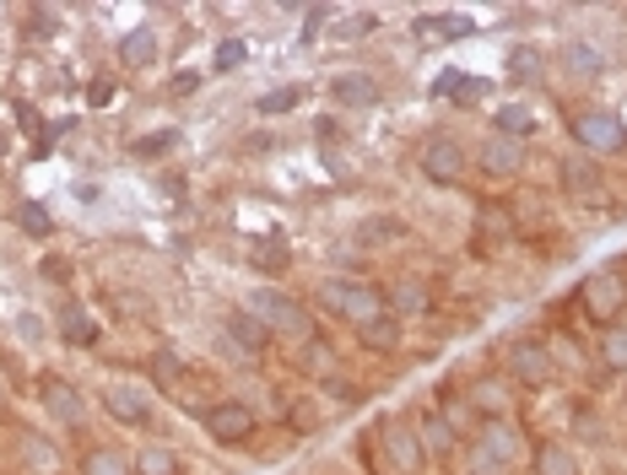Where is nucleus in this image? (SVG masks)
<instances>
[{"instance_id":"obj_49","label":"nucleus","mask_w":627,"mask_h":475,"mask_svg":"<svg viewBox=\"0 0 627 475\" xmlns=\"http://www.w3.org/2000/svg\"><path fill=\"white\" fill-rule=\"evenodd\" d=\"M623 395H627V373H623Z\"/></svg>"},{"instance_id":"obj_41","label":"nucleus","mask_w":627,"mask_h":475,"mask_svg":"<svg viewBox=\"0 0 627 475\" xmlns=\"http://www.w3.org/2000/svg\"><path fill=\"white\" fill-rule=\"evenodd\" d=\"M39 276L49 281V286H54V281L65 286V281H71V260H65V254H49V260L39 265Z\"/></svg>"},{"instance_id":"obj_46","label":"nucleus","mask_w":627,"mask_h":475,"mask_svg":"<svg viewBox=\"0 0 627 475\" xmlns=\"http://www.w3.org/2000/svg\"><path fill=\"white\" fill-rule=\"evenodd\" d=\"M109 98H114V81H92V87H87V103H92V109L109 103Z\"/></svg>"},{"instance_id":"obj_21","label":"nucleus","mask_w":627,"mask_h":475,"mask_svg":"<svg viewBox=\"0 0 627 475\" xmlns=\"http://www.w3.org/2000/svg\"><path fill=\"white\" fill-rule=\"evenodd\" d=\"M530 471L536 475H585V465H579V448H574V443L546 437L542 448L530 454Z\"/></svg>"},{"instance_id":"obj_13","label":"nucleus","mask_w":627,"mask_h":475,"mask_svg":"<svg viewBox=\"0 0 627 475\" xmlns=\"http://www.w3.org/2000/svg\"><path fill=\"white\" fill-rule=\"evenodd\" d=\"M39 395H43V411H49V416H54L60 427H82L87 400H82V390H77L71 378H54V373H43Z\"/></svg>"},{"instance_id":"obj_38","label":"nucleus","mask_w":627,"mask_h":475,"mask_svg":"<svg viewBox=\"0 0 627 475\" xmlns=\"http://www.w3.org/2000/svg\"><path fill=\"white\" fill-rule=\"evenodd\" d=\"M28 33H33V39H54V33H60V11L33 6V11H28Z\"/></svg>"},{"instance_id":"obj_35","label":"nucleus","mask_w":627,"mask_h":475,"mask_svg":"<svg viewBox=\"0 0 627 475\" xmlns=\"http://www.w3.org/2000/svg\"><path fill=\"white\" fill-rule=\"evenodd\" d=\"M508 77H514V81H536V77H542V49H525V43H519V49H508Z\"/></svg>"},{"instance_id":"obj_47","label":"nucleus","mask_w":627,"mask_h":475,"mask_svg":"<svg viewBox=\"0 0 627 475\" xmlns=\"http://www.w3.org/2000/svg\"><path fill=\"white\" fill-rule=\"evenodd\" d=\"M6 146H11V135H6V130H0V152H6Z\"/></svg>"},{"instance_id":"obj_9","label":"nucleus","mask_w":627,"mask_h":475,"mask_svg":"<svg viewBox=\"0 0 627 475\" xmlns=\"http://www.w3.org/2000/svg\"><path fill=\"white\" fill-rule=\"evenodd\" d=\"M579 309H585V319L595 324V330H611V324L623 319V309H627V281L611 276V271L589 276L585 286H579Z\"/></svg>"},{"instance_id":"obj_32","label":"nucleus","mask_w":627,"mask_h":475,"mask_svg":"<svg viewBox=\"0 0 627 475\" xmlns=\"http://www.w3.org/2000/svg\"><path fill=\"white\" fill-rule=\"evenodd\" d=\"M250 265H254V271H271V276H276V271H287V265H293V249H287L282 238H271V243L260 238V243H250Z\"/></svg>"},{"instance_id":"obj_43","label":"nucleus","mask_w":627,"mask_h":475,"mask_svg":"<svg viewBox=\"0 0 627 475\" xmlns=\"http://www.w3.org/2000/svg\"><path fill=\"white\" fill-rule=\"evenodd\" d=\"M17 341L39 346V341H43V319L39 314H17Z\"/></svg>"},{"instance_id":"obj_48","label":"nucleus","mask_w":627,"mask_h":475,"mask_svg":"<svg viewBox=\"0 0 627 475\" xmlns=\"http://www.w3.org/2000/svg\"><path fill=\"white\" fill-rule=\"evenodd\" d=\"M0 405H6V384H0Z\"/></svg>"},{"instance_id":"obj_37","label":"nucleus","mask_w":627,"mask_h":475,"mask_svg":"<svg viewBox=\"0 0 627 475\" xmlns=\"http://www.w3.org/2000/svg\"><path fill=\"white\" fill-rule=\"evenodd\" d=\"M250 60V43L244 39H227V43H216V54H211V71H239Z\"/></svg>"},{"instance_id":"obj_40","label":"nucleus","mask_w":627,"mask_h":475,"mask_svg":"<svg viewBox=\"0 0 627 475\" xmlns=\"http://www.w3.org/2000/svg\"><path fill=\"white\" fill-rule=\"evenodd\" d=\"M146 367H152V378H158V384H173V373H179V356L168 352H152V362H146Z\"/></svg>"},{"instance_id":"obj_33","label":"nucleus","mask_w":627,"mask_h":475,"mask_svg":"<svg viewBox=\"0 0 627 475\" xmlns=\"http://www.w3.org/2000/svg\"><path fill=\"white\" fill-rule=\"evenodd\" d=\"M600 362L627 373V319H617L611 330H600Z\"/></svg>"},{"instance_id":"obj_28","label":"nucleus","mask_w":627,"mask_h":475,"mask_svg":"<svg viewBox=\"0 0 627 475\" xmlns=\"http://www.w3.org/2000/svg\"><path fill=\"white\" fill-rule=\"evenodd\" d=\"M378 33V11L374 6H357V11H346L341 22L331 28V39L335 43H363V39H374Z\"/></svg>"},{"instance_id":"obj_44","label":"nucleus","mask_w":627,"mask_h":475,"mask_svg":"<svg viewBox=\"0 0 627 475\" xmlns=\"http://www.w3.org/2000/svg\"><path fill=\"white\" fill-rule=\"evenodd\" d=\"M461 81H465V71H444V77H433L427 92H433V98H455V92H461Z\"/></svg>"},{"instance_id":"obj_18","label":"nucleus","mask_w":627,"mask_h":475,"mask_svg":"<svg viewBox=\"0 0 627 475\" xmlns=\"http://www.w3.org/2000/svg\"><path fill=\"white\" fill-rule=\"evenodd\" d=\"M384 309H390L395 319H417V314L433 309V292H427L417 276H401L395 286H384Z\"/></svg>"},{"instance_id":"obj_34","label":"nucleus","mask_w":627,"mask_h":475,"mask_svg":"<svg viewBox=\"0 0 627 475\" xmlns=\"http://www.w3.org/2000/svg\"><path fill=\"white\" fill-rule=\"evenodd\" d=\"M297 362H303V373H320V378H331V373H335L331 341H320V335H314V341H303V346H297Z\"/></svg>"},{"instance_id":"obj_2","label":"nucleus","mask_w":627,"mask_h":475,"mask_svg":"<svg viewBox=\"0 0 627 475\" xmlns=\"http://www.w3.org/2000/svg\"><path fill=\"white\" fill-rule=\"evenodd\" d=\"M314 303H320V309H331L335 319H346L352 330L384 314V292H378L374 281H357V276H331V281H320Z\"/></svg>"},{"instance_id":"obj_31","label":"nucleus","mask_w":627,"mask_h":475,"mask_svg":"<svg viewBox=\"0 0 627 475\" xmlns=\"http://www.w3.org/2000/svg\"><path fill=\"white\" fill-rule=\"evenodd\" d=\"M11 222H17L28 238H54V216H49V205H43V200H17Z\"/></svg>"},{"instance_id":"obj_26","label":"nucleus","mask_w":627,"mask_h":475,"mask_svg":"<svg viewBox=\"0 0 627 475\" xmlns=\"http://www.w3.org/2000/svg\"><path fill=\"white\" fill-rule=\"evenodd\" d=\"M130 465H135V475H184V454L168 443H141L130 454Z\"/></svg>"},{"instance_id":"obj_19","label":"nucleus","mask_w":627,"mask_h":475,"mask_svg":"<svg viewBox=\"0 0 627 475\" xmlns=\"http://www.w3.org/2000/svg\"><path fill=\"white\" fill-rule=\"evenodd\" d=\"M476 33V22L465 17V11H427V17H417V39L422 43H455V39H471Z\"/></svg>"},{"instance_id":"obj_30","label":"nucleus","mask_w":627,"mask_h":475,"mask_svg":"<svg viewBox=\"0 0 627 475\" xmlns=\"http://www.w3.org/2000/svg\"><path fill=\"white\" fill-rule=\"evenodd\" d=\"M179 141H184V135H179L173 124H163V130H146V135H135V141H130V158L158 162V158H168V152H173Z\"/></svg>"},{"instance_id":"obj_50","label":"nucleus","mask_w":627,"mask_h":475,"mask_svg":"<svg viewBox=\"0 0 627 475\" xmlns=\"http://www.w3.org/2000/svg\"><path fill=\"white\" fill-rule=\"evenodd\" d=\"M465 475H471V471H465Z\"/></svg>"},{"instance_id":"obj_42","label":"nucleus","mask_w":627,"mask_h":475,"mask_svg":"<svg viewBox=\"0 0 627 475\" xmlns=\"http://www.w3.org/2000/svg\"><path fill=\"white\" fill-rule=\"evenodd\" d=\"M482 98H487V81H471V77H465L461 92H455L449 103H455V109H471V103H482Z\"/></svg>"},{"instance_id":"obj_16","label":"nucleus","mask_w":627,"mask_h":475,"mask_svg":"<svg viewBox=\"0 0 627 475\" xmlns=\"http://www.w3.org/2000/svg\"><path fill=\"white\" fill-rule=\"evenodd\" d=\"M158 60H163V39H158L152 22L130 28L125 39H120V65H130V71H152Z\"/></svg>"},{"instance_id":"obj_7","label":"nucleus","mask_w":627,"mask_h":475,"mask_svg":"<svg viewBox=\"0 0 627 475\" xmlns=\"http://www.w3.org/2000/svg\"><path fill=\"white\" fill-rule=\"evenodd\" d=\"M378 459H384V471L395 475H417L427 465V454H422V437L412 422H378Z\"/></svg>"},{"instance_id":"obj_36","label":"nucleus","mask_w":627,"mask_h":475,"mask_svg":"<svg viewBox=\"0 0 627 475\" xmlns=\"http://www.w3.org/2000/svg\"><path fill=\"white\" fill-rule=\"evenodd\" d=\"M476 228H482V233H498V238H519L514 216H508L503 205H482V211H476Z\"/></svg>"},{"instance_id":"obj_6","label":"nucleus","mask_w":627,"mask_h":475,"mask_svg":"<svg viewBox=\"0 0 627 475\" xmlns=\"http://www.w3.org/2000/svg\"><path fill=\"white\" fill-rule=\"evenodd\" d=\"M417 162H422V173H427L433 184H461L465 168H471V152H465L461 135H449V130H433V135L422 141Z\"/></svg>"},{"instance_id":"obj_10","label":"nucleus","mask_w":627,"mask_h":475,"mask_svg":"<svg viewBox=\"0 0 627 475\" xmlns=\"http://www.w3.org/2000/svg\"><path fill=\"white\" fill-rule=\"evenodd\" d=\"M201 427L211 433V443H250L260 416H254L244 400H216V405L201 411Z\"/></svg>"},{"instance_id":"obj_12","label":"nucleus","mask_w":627,"mask_h":475,"mask_svg":"<svg viewBox=\"0 0 627 475\" xmlns=\"http://www.w3.org/2000/svg\"><path fill=\"white\" fill-rule=\"evenodd\" d=\"M476 168H482L487 179H498V184L519 179V173H525V141H508V135H487V141L476 146Z\"/></svg>"},{"instance_id":"obj_1","label":"nucleus","mask_w":627,"mask_h":475,"mask_svg":"<svg viewBox=\"0 0 627 475\" xmlns=\"http://www.w3.org/2000/svg\"><path fill=\"white\" fill-rule=\"evenodd\" d=\"M568 135H574V146L595 162L627 152V119L617 114V109H606V103H589L579 114L568 109Z\"/></svg>"},{"instance_id":"obj_15","label":"nucleus","mask_w":627,"mask_h":475,"mask_svg":"<svg viewBox=\"0 0 627 475\" xmlns=\"http://www.w3.org/2000/svg\"><path fill=\"white\" fill-rule=\"evenodd\" d=\"M331 98L335 109H378L384 87L374 71H341V77H331Z\"/></svg>"},{"instance_id":"obj_17","label":"nucleus","mask_w":627,"mask_h":475,"mask_svg":"<svg viewBox=\"0 0 627 475\" xmlns=\"http://www.w3.org/2000/svg\"><path fill=\"white\" fill-rule=\"evenodd\" d=\"M606 65H611V54L589 39H574L568 49H563V71H568V81H600L606 77Z\"/></svg>"},{"instance_id":"obj_22","label":"nucleus","mask_w":627,"mask_h":475,"mask_svg":"<svg viewBox=\"0 0 627 475\" xmlns=\"http://www.w3.org/2000/svg\"><path fill=\"white\" fill-rule=\"evenodd\" d=\"M227 341H233L244 356H260L265 346H271V330H265L250 309H227Z\"/></svg>"},{"instance_id":"obj_3","label":"nucleus","mask_w":627,"mask_h":475,"mask_svg":"<svg viewBox=\"0 0 627 475\" xmlns=\"http://www.w3.org/2000/svg\"><path fill=\"white\" fill-rule=\"evenodd\" d=\"M244 309H250L271 335H293V341H309V335H314L309 303H297V297H287V292H276V286H254L250 297H244Z\"/></svg>"},{"instance_id":"obj_24","label":"nucleus","mask_w":627,"mask_h":475,"mask_svg":"<svg viewBox=\"0 0 627 475\" xmlns=\"http://www.w3.org/2000/svg\"><path fill=\"white\" fill-rule=\"evenodd\" d=\"M54 324H60V335H65L71 346H98V341H103V324H92V314H87L82 303H60Z\"/></svg>"},{"instance_id":"obj_29","label":"nucleus","mask_w":627,"mask_h":475,"mask_svg":"<svg viewBox=\"0 0 627 475\" xmlns=\"http://www.w3.org/2000/svg\"><path fill=\"white\" fill-rule=\"evenodd\" d=\"M82 475H135L125 448H109V443H98V448H87L82 454Z\"/></svg>"},{"instance_id":"obj_45","label":"nucleus","mask_w":627,"mask_h":475,"mask_svg":"<svg viewBox=\"0 0 627 475\" xmlns=\"http://www.w3.org/2000/svg\"><path fill=\"white\" fill-rule=\"evenodd\" d=\"M244 152H250V158H265V152H276V135H265V130H260V135H244Z\"/></svg>"},{"instance_id":"obj_5","label":"nucleus","mask_w":627,"mask_h":475,"mask_svg":"<svg viewBox=\"0 0 627 475\" xmlns=\"http://www.w3.org/2000/svg\"><path fill=\"white\" fill-rule=\"evenodd\" d=\"M98 405L109 411V422H114V427H130V433H141V427H152V422H158V405H152V395H146L141 384H130V378L103 384V390H98Z\"/></svg>"},{"instance_id":"obj_27","label":"nucleus","mask_w":627,"mask_h":475,"mask_svg":"<svg viewBox=\"0 0 627 475\" xmlns=\"http://www.w3.org/2000/svg\"><path fill=\"white\" fill-rule=\"evenodd\" d=\"M352 238L363 243V249H384V243H395V238H406V222L395 216V211H374V216H363Z\"/></svg>"},{"instance_id":"obj_14","label":"nucleus","mask_w":627,"mask_h":475,"mask_svg":"<svg viewBox=\"0 0 627 475\" xmlns=\"http://www.w3.org/2000/svg\"><path fill=\"white\" fill-rule=\"evenodd\" d=\"M412 427H417L422 454H427V459H449V454L461 448V433H455V427H449V416H444V411H433V405L412 416Z\"/></svg>"},{"instance_id":"obj_11","label":"nucleus","mask_w":627,"mask_h":475,"mask_svg":"<svg viewBox=\"0 0 627 475\" xmlns=\"http://www.w3.org/2000/svg\"><path fill=\"white\" fill-rule=\"evenodd\" d=\"M557 184H563V195L574 200H606V168L585 158V152H568L557 162Z\"/></svg>"},{"instance_id":"obj_23","label":"nucleus","mask_w":627,"mask_h":475,"mask_svg":"<svg viewBox=\"0 0 627 475\" xmlns=\"http://www.w3.org/2000/svg\"><path fill=\"white\" fill-rule=\"evenodd\" d=\"M536 124H542L536 109H530V103H519V98H514V103H503V109H493V135H508V141H525V146H530Z\"/></svg>"},{"instance_id":"obj_20","label":"nucleus","mask_w":627,"mask_h":475,"mask_svg":"<svg viewBox=\"0 0 627 475\" xmlns=\"http://www.w3.org/2000/svg\"><path fill=\"white\" fill-rule=\"evenodd\" d=\"M357 341H363L368 352H378V356L401 352V341H406V319H395L390 309H384L378 319H368V324H357Z\"/></svg>"},{"instance_id":"obj_25","label":"nucleus","mask_w":627,"mask_h":475,"mask_svg":"<svg viewBox=\"0 0 627 475\" xmlns=\"http://www.w3.org/2000/svg\"><path fill=\"white\" fill-rule=\"evenodd\" d=\"M297 103H309V87H303V81H282V87H265V92L254 98V114L282 119V114H293Z\"/></svg>"},{"instance_id":"obj_39","label":"nucleus","mask_w":627,"mask_h":475,"mask_svg":"<svg viewBox=\"0 0 627 475\" xmlns=\"http://www.w3.org/2000/svg\"><path fill=\"white\" fill-rule=\"evenodd\" d=\"M303 17H309V22H303V43H314L320 33H325V22L335 17V6H309Z\"/></svg>"},{"instance_id":"obj_4","label":"nucleus","mask_w":627,"mask_h":475,"mask_svg":"<svg viewBox=\"0 0 627 475\" xmlns=\"http://www.w3.org/2000/svg\"><path fill=\"white\" fill-rule=\"evenodd\" d=\"M519 465V433L508 422H482L471 437V475H508Z\"/></svg>"},{"instance_id":"obj_8","label":"nucleus","mask_w":627,"mask_h":475,"mask_svg":"<svg viewBox=\"0 0 627 475\" xmlns=\"http://www.w3.org/2000/svg\"><path fill=\"white\" fill-rule=\"evenodd\" d=\"M503 367H508V378L525 384V390H546V384L557 378V356H552L546 341H508Z\"/></svg>"}]
</instances>
